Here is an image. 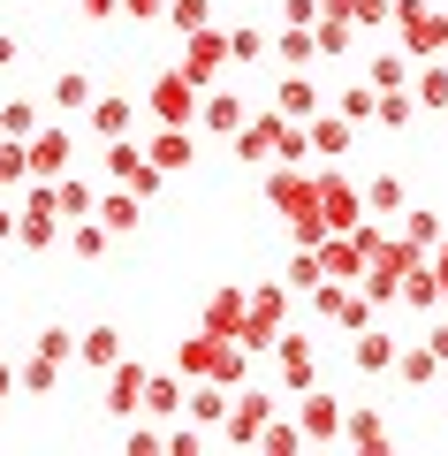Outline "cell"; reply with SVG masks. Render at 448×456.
<instances>
[{
  "label": "cell",
  "mask_w": 448,
  "mask_h": 456,
  "mask_svg": "<svg viewBox=\"0 0 448 456\" xmlns=\"http://www.w3.org/2000/svg\"><path fill=\"white\" fill-rule=\"evenodd\" d=\"M175 365H183V380H221V388H236V380H243V342L198 327V335H183Z\"/></svg>",
  "instance_id": "cell-1"
},
{
  "label": "cell",
  "mask_w": 448,
  "mask_h": 456,
  "mask_svg": "<svg viewBox=\"0 0 448 456\" xmlns=\"http://www.w3.org/2000/svg\"><path fill=\"white\" fill-rule=\"evenodd\" d=\"M403 31V53H411V61H433V53L448 46V16L441 8H426V0H395V16H387Z\"/></svg>",
  "instance_id": "cell-2"
},
{
  "label": "cell",
  "mask_w": 448,
  "mask_h": 456,
  "mask_svg": "<svg viewBox=\"0 0 448 456\" xmlns=\"http://www.w3.org/2000/svg\"><path fill=\"white\" fill-rule=\"evenodd\" d=\"M266 206H281L289 221H320V175H305L297 160H281V167L266 175ZM320 228H327V221H320Z\"/></svg>",
  "instance_id": "cell-3"
},
{
  "label": "cell",
  "mask_w": 448,
  "mask_h": 456,
  "mask_svg": "<svg viewBox=\"0 0 448 456\" xmlns=\"http://www.w3.org/2000/svg\"><path fill=\"white\" fill-rule=\"evenodd\" d=\"M198 99H206V84L175 61V69H160V84H152V99H144V107L160 114V122H175V130H191V122H198Z\"/></svg>",
  "instance_id": "cell-4"
},
{
  "label": "cell",
  "mask_w": 448,
  "mask_h": 456,
  "mask_svg": "<svg viewBox=\"0 0 448 456\" xmlns=\"http://www.w3.org/2000/svg\"><path fill=\"white\" fill-rule=\"evenodd\" d=\"M320 221H327V236L357 228V221H365V191H357L350 175H320Z\"/></svg>",
  "instance_id": "cell-5"
},
{
  "label": "cell",
  "mask_w": 448,
  "mask_h": 456,
  "mask_svg": "<svg viewBox=\"0 0 448 456\" xmlns=\"http://www.w3.org/2000/svg\"><path fill=\"white\" fill-rule=\"evenodd\" d=\"M23 152H31V183H61L69 175V130L61 122H38V130L23 137Z\"/></svg>",
  "instance_id": "cell-6"
},
{
  "label": "cell",
  "mask_w": 448,
  "mask_h": 456,
  "mask_svg": "<svg viewBox=\"0 0 448 456\" xmlns=\"http://www.w3.org/2000/svg\"><path fill=\"white\" fill-rule=\"evenodd\" d=\"M191 46H183V69H191L198 84H213L228 69V31H213V23H198V31H183Z\"/></svg>",
  "instance_id": "cell-7"
},
{
  "label": "cell",
  "mask_w": 448,
  "mask_h": 456,
  "mask_svg": "<svg viewBox=\"0 0 448 456\" xmlns=\"http://www.w3.org/2000/svg\"><path fill=\"white\" fill-rule=\"evenodd\" d=\"M144 380H152V373H144V365H129V358H114V365H107V411H114V419L144 411Z\"/></svg>",
  "instance_id": "cell-8"
},
{
  "label": "cell",
  "mask_w": 448,
  "mask_h": 456,
  "mask_svg": "<svg viewBox=\"0 0 448 456\" xmlns=\"http://www.w3.org/2000/svg\"><path fill=\"white\" fill-rule=\"evenodd\" d=\"M273 358H281V388H312V373H320V358H312V335H273Z\"/></svg>",
  "instance_id": "cell-9"
},
{
  "label": "cell",
  "mask_w": 448,
  "mask_h": 456,
  "mask_svg": "<svg viewBox=\"0 0 448 456\" xmlns=\"http://www.w3.org/2000/svg\"><path fill=\"white\" fill-rule=\"evenodd\" d=\"M206 327L243 342V327H251V289H213V297H206Z\"/></svg>",
  "instance_id": "cell-10"
},
{
  "label": "cell",
  "mask_w": 448,
  "mask_h": 456,
  "mask_svg": "<svg viewBox=\"0 0 448 456\" xmlns=\"http://www.w3.org/2000/svg\"><path fill=\"white\" fill-rule=\"evenodd\" d=\"M273 114H289V122H312V114H320V84H312L305 69H289V77L273 84Z\"/></svg>",
  "instance_id": "cell-11"
},
{
  "label": "cell",
  "mask_w": 448,
  "mask_h": 456,
  "mask_svg": "<svg viewBox=\"0 0 448 456\" xmlns=\"http://www.w3.org/2000/svg\"><path fill=\"white\" fill-rule=\"evenodd\" d=\"M84 114H92V137H129V122H137V99H129V92H99Z\"/></svg>",
  "instance_id": "cell-12"
},
{
  "label": "cell",
  "mask_w": 448,
  "mask_h": 456,
  "mask_svg": "<svg viewBox=\"0 0 448 456\" xmlns=\"http://www.w3.org/2000/svg\"><path fill=\"white\" fill-rule=\"evenodd\" d=\"M350 365H357V373H395V335L357 327V335H350Z\"/></svg>",
  "instance_id": "cell-13"
},
{
  "label": "cell",
  "mask_w": 448,
  "mask_h": 456,
  "mask_svg": "<svg viewBox=\"0 0 448 456\" xmlns=\"http://www.w3.org/2000/svg\"><path fill=\"white\" fill-rule=\"evenodd\" d=\"M297 426H305V441H342V403L312 388V395H305V411H297Z\"/></svg>",
  "instance_id": "cell-14"
},
{
  "label": "cell",
  "mask_w": 448,
  "mask_h": 456,
  "mask_svg": "<svg viewBox=\"0 0 448 456\" xmlns=\"http://www.w3.org/2000/svg\"><path fill=\"white\" fill-rule=\"evenodd\" d=\"M198 122H206L213 137H236V130H243V99H236V92H213V84H206V99H198Z\"/></svg>",
  "instance_id": "cell-15"
},
{
  "label": "cell",
  "mask_w": 448,
  "mask_h": 456,
  "mask_svg": "<svg viewBox=\"0 0 448 456\" xmlns=\"http://www.w3.org/2000/svg\"><path fill=\"white\" fill-rule=\"evenodd\" d=\"M144 160H152V167H167V175H183V167H191V130H175V122H160V137L144 145Z\"/></svg>",
  "instance_id": "cell-16"
},
{
  "label": "cell",
  "mask_w": 448,
  "mask_h": 456,
  "mask_svg": "<svg viewBox=\"0 0 448 456\" xmlns=\"http://www.w3.org/2000/svg\"><path fill=\"white\" fill-rule=\"evenodd\" d=\"M266 419H273V395H236L228 403V441H258Z\"/></svg>",
  "instance_id": "cell-17"
},
{
  "label": "cell",
  "mask_w": 448,
  "mask_h": 456,
  "mask_svg": "<svg viewBox=\"0 0 448 456\" xmlns=\"http://www.w3.org/2000/svg\"><path fill=\"white\" fill-rule=\"evenodd\" d=\"M411 99H418V107H433V114L448 107V61H441V53L411 69Z\"/></svg>",
  "instance_id": "cell-18"
},
{
  "label": "cell",
  "mask_w": 448,
  "mask_h": 456,
  "mask_svg": "<svg viewBox=\"0 0 448 456\" xmlns=\"http://www.w3.org/2000/svg\"><path fill=\"white\" fill-rule=\"evenodd\" d=\"M46 99H53V114H84V107H92L99 92H92V77H84V69H61V77H53V92H46Z\"/></svg>",
  "instance_id": "cell-19"
},
{
  "label": "cell",
  "mask_w": 448,
  "mask_h": 456,
  "mask_svg": "<svg viewBox=\"0 0 448 456\" xmlns=\"http://www.w3.org/2000/svg\"><path fill=\"white\" fill-rule=\"evenodd\" d=\"M77 358H84V365H99V373H107V365L122 358V327H84V335H77Z\"/></svg>",
  "instance_id": "cell-20"
},
{
  "label": "cell",
  "mask_w": 448,
  "mask_h": 456,
  "mask_svg": "<svg viewBox=\"0 0 448 456\" xmlns=\"http://www.w3.org/2000/svg\"><path fill=\"white\" fill-rule=\"evenodd\" d=\"M395 380L403 388H433V380H441V358H433L426 342H418V350H395Z\"/></svg>",
  "instance_id": "cell-21"
},
{
  "label": "cell",
  "mask_w": 448,
  "mask_h": 456,
  "mask_svg": "<svg viewBox=\"0 0 448 456\" xmlns=\"http://www.w3.org/2000/svg\"><path fill=\"white\" fill-rule=\"evenodd\" d=\"M92 206H99V191H92V183H77V175H61V183H53V213H61V228H69V221H84Z\"/></svg>",
  "instance_id": "cell-22"
},
{
  "label": "cell",
  "mask_w": 448,
  "mask_h": 456,
  "mask_svg": "<svg viewBox=\"0 0 448 456\" xmlns=\"http://www.w3.org/2000/svg\"><path fill=\"white\" fill-rule=\"evenodd\" d=\"M92 213H99V221H107V236H129V228H137V198H129V191H122V183H114V191H107V198H99V206H92Z\"/></svg>",
  "instance_id": "cell-23"
},
{
  "label": "cell",
  "mask_w": 448,
  "mask_h": 456,
  "mask_svg": "<svg viewBox=\"0 0 448 456\" xmlns=\"http://www.w3.org/2000/svg\"><path fill=\"white\" fill-rule=\"evenodd\" d=\"M273 53H281L289 69H312V61H320V46H312V23H289V31L273 38Z\"/></svg>",
  "instance_id": "cell-24"
},
{
  "label": "cell",
  "mask_w": 448,
  "mask_h": 456,
  "mask_svg": "<svg viewBox=\"0 0 448 456\" xmlns=\"http://www.w3.org/2000/svg\"><path fill=\"white\" fill-rule=\"evenodd\" d=\"M305 130H312V152H350V122L342 114H312Z\"/></svg>",
  "instance_id": "cell-25"
},
{
  "label": "cell",
  "mask_w": 448,
  "mask_h": 456,
  "mask_svg": "<svg viewBox=\"0 0 448 456\" xmlns=\"http://www.w3.org/2000/svg\"><path fill=\"white\" fill-rule=\"evenodd\" d=\"M411 53H372V92H403V84H411Z\"/></svg>",
  "instance_id": "cell-26"
},
{
  "label": "cell",
  "mask_w": 448,
  "mask_h": 456,
  "mask_svg": "<svg viewBox=\"0 0 448 456\" xmlns=\"http://www.w3.org/2000/svg\"><path fill=\"white\" fill-rule=\"evenodd\" d=\"M183 395H191V388H183L175 373H160V380H144V411H152V419H167V411H183Z\"/></svg>",
  "instance_id": "cell-27"
},
{
  "label": "cell",
  "mask_w": 448,
  "mask_h": 456,
  "mask_svg": "<svg viewBox=\"0 0 448 456\" xmlns=\"http://www.w3.org/2000/svg\"><path fill=\"white\" fill-rule=\"evenodd\" d=\"M160 183H167V167H152V160H144V152H137V167H129V175H122V191H129V198H137V206H144V198H160Z\"/></svg>",
  "instance_id": "cell-28"
},
{
  "label": "cell",
  "mask_w": 448,
  "mask_h": 456,
  "mask_svg": "<svg viewBox=\"0 0 448 456\" xmlns=\"http://www.w3.org/2000/svg\"><path fill=\"white\" fill-rule=\"evenodd\" d=\"M342 441H357V449H387V426L372 419V411H350V419H342Z\"/></svg>",
  "instance_id": "cell-29"
},
{
  "label": "cell",
  "mask_w": 448,
  "mask_h": 456,
  "mask_svg": "<svg viewBox=\"0 0 448 456\" xmlns=\"http://www.w3.org/2000/svg\"><path fill=\"white\" fill-rule=\"evenodd\" d=\"M31 130H38L31 99H0V137H31Z\"/></svg>",
  "instance_id": "cell-30"
},
{
  "label": "cell",
  "mask_w": 448,
  "mask_h": 456,
  "mask_svg": "<svg viewBox=\"0 0 448 456\" xmlns=\"http://www.w3.org/2000/svg\"><path fill=\"white\" fill-rule=\"evenodd\" d=\"M281 281L312 297V289H320V251H312V244H297V259H289V274H281Z\"/></svg>",
  "instance_id": "cell-31"
},
{
  "label": "cell",
  "mask_w": 448,
  "mask_h": 456,
  "mask_svg": "<svg viewBox=\"0 0 448 456\" xmlns=\"http://www.w3.org/2000/svg\"><path fill=\"white\" fill-rule=\"evenodd\" d=\"M372 114H380L387 130H403V122L418 114V99H411V92H380V99H372Z\"/></svg>",
  "instance_id": "cell-32"
},
{
  "label": "cell",
  "mask_w": 448,
  "mask_h": 456,
  "mask_svg": "<svg viewBox=\"0 0 448 456\" xmlns=\"http://www.w3.org/2000/svg\"><path fill=\"white\" fill-rule=\"evenodd\" d=\"M167 23L175 31H198V23H213V0H167Z\"/></svg>",
  "instance_id": "cell-33"
},
{
  "label": "cell",
  "mask_w": 448,
  "mask_h": 456,
  "mask_svg": "<svg viewBox=\"0 0 448 456\" xmlns=\"http://www.w3.org/2000/svg\"><path fill=\"white\" fill-rule=\"evenodd\" d=\"M23 388H31V395H53V388H61V365H53V358H31V365H23Z\"/></svg>",
  "instance_id": "cell-34"
},
{
  "label": "cell",
  "mask_w": 448,
  "mask_h": 456,
  "mask_svg": "<svg viewBox=\"0 0 448 456\" xmlns=\"http://www.w3.org/2000/svg\"><path fill=\"white\" fill-rule=\"evenodd\" d=\"M365 206H372V213H403V183H395V175H372Z\"/></svg>",
  "instance_id": "cell-35"
},
{
  "label": "cell",
  "mask_w": 448,
  "mask_h": 456,
  "mask_svg": "<svg viewBox=\"0 0 448 456\" xmlns=\"http://www.w3.org/2000/svg\"><path fill=\"white\" fill-rule=\"evenodd\" d=\"M387 16H395V0H350V23H357V31H380Z\"/></svg>",
  "instance_id": "cell-36"
},
{
  "label": "cell",
  "mask_w": 448,
  "mask_h": 456,
  "mask_svg": "<svg viewBox=\"0 0 448 456\" xmlns=\"http://www.w3.org/2000/svg\"><path fill=\"white\" fill-rule=\"evenodd\" d=\"M38 358L69 365V358H77V335H69V327H46V335H38Z\"/></svg>",
  "instance_id": "cell-37"
},
{
  "label": "cell",
  "mask_w": 448,
  "mask_h": 456,
  "mask_svg": "<svg viewBox=\"0 0 448 456\" xmlns=\"http://www.w3.org/2000/svg\"><path fill=\"white\" fill-rule=\"evenodd\" d=\"M372 84H350V92H342V122H372Z\"/></svg>",
  "instance_id": "cell-38"
},
{
  "label": "cell",
  "mask_w": 448,
  "mask_h": 456,
  "mask_svg": "<svg viewBox=\"0 0 448 456\" xmlns=\"http://www.w3.org/2000/svg\"><path fill=\"white\" fill-rule=\"evenodd\" d=\"M403 236H411L418 251H433V244H441V221H433V213H411V221H403Z\"/></svg>",
  "instance_id": "cell-39"
},
{
  "label": "cell",
  "mask_w": 448,
  "mask_h": 456,
  "mask_svg": "<svg viewBox=\"0 0 448 456\" xmlns=\"http://www.w3.org/2000/svg\"><path fill=\"white\" fill-rule=\"evenodd\" d=\"M258 53H266L258 31H228V61H258Z\"/></svg>",
  "instance_id": "cell-40"
},
{
  "label": "cell",
  "mask_w": 448,
  "mask_h": 456,
  "mask_svg": "<svg viewBox=\"0 0 448 456\" xmlns=\"http://www.w3.org/2000/svg\"><path fill=\"white\" fill-rule=\"evenodd\" d=\"M167 449H183V456H198V449H206V434H198V426H167Z\"/></svg>",
  "instance_id": "cell-41"
},
{
  "label": "cell",
  "mask_w": 448,
  "mask_h": 456,
  "mask_svg": "<svg viewBox=\"0 0 448 456\" xmlns=\"http://www.w3.org/2000/svg\"><path fill=\"white\" fill-rule=\"evenodd\" d=\"M281 23H320V0H281Z\"/></svg>",
  "instance_id": "cell-42"
},
{
  "label": "cell",
  "mask_w": 448,
  "mask_h": 456,
  "mask_svg": "<svg viewBox=\"0 0 448 456\" xmlns=\"http://www.w3.org/2000/svg\"><path fill=\"white\" fill-rule=\"evenodd\" d=\"M122 16H144V23H152V16H167V0H122Z\"/></svg>",
  "instance_id": "cell-43"
},
{
  "label": "cell",
  "mask_w": 448,
  "mask_h": 456,
  "mask_svg": "<svg viewBox=\"0 0 448 456\" xmlns=\"http://www.w3.org/2000/svg\"><path fill=\"white\" fill-rule=\"evenodd\" d=\"M426 350H433V358L448 365V320H441V327H433V335H426Z\"/></svg>",
  "instance_id": "cell-44"
},
{
  "label": "cell",
  "mask_w": 448,
  "mask_h": 456,
  "mask_svg": "<svg viewBox=\"0 0 448 456\" xmlns=\"http://www.w3.org/2000/svg\"><path fill=\"white\" fill-rule=\"evenodd\" d=\"M84 16H99V23H107V16H122V0H84Z\"/></svg>",
  "instance_id": "cell-45"
},
{
  "label": "cell",
  "mask_w": 448,
  "mask_h": 456,
  "mask_svg": "<svg viewBox=\"0 0 448 456\" xmlns=\"http://www.w3.org/2000/svg\"><path fill=\"white\" fill-rule=\"evenodd\" d=\"M426 266H433V274L448 281V236H441V244H433V259H426Z\"/></svg>",
  "instance_id": "cell-46"
},
{
  "label": "cell",
  "mask_w": 448,
  "mask_h": 456,
  "mask_svg": "<svg viewBox=\"0 0 448 456\" xmlns=\"http://www.w3.org/2000/svg\"><path fill=\"white\" fill-rule=\"evenodd\" d=\"M0 69H16V38L8 31H0Z\"/></svg>",
  "instance_id": "cell-47"
},
{
  "label": "cell",
  "mask_w": 448,
  "mask_h": 456,
  "mask_svg": "<svg viewBox=\"0 0 448 456\" xmlns=\"http://www.w3.org/2000/svg\"><path fill=\"white\" fill-rule=\"evenodd\" d=\"M8 236H16V213H8V206H0V244H8Z\"/></svg>",
  "instance_id": "cell-48"
},
{
  "label": "cell",
  "mask_w": 448,
  "mask_h": 456,
  "mask_svg": "<svg viewBox=\"0 0 448 456\" xmlns=\"http://www.w3.org/2000/svg\"><path fill=\"white\" fill-rule=\"evenodd\" d=\"M8 388H16V373H8V365H0V395H8Z\"/></svg>",
  "instance_id": "cell-49"
},
{
  "label": "cell",
  "mask_w": 448,
  "mask_h": 456,
  "mask_svg": "<svg viewBox=\"0 0 448 456\" xmlns=\"http://www.w3.org/2000/svg\"><path fill=\"white\" fill-rule=\"evenodd\" d=\"M441 305H448V281H441Z\"/></svg>",
  "instance_id": "cell-50"
},
{
  "label": "cell",
  "mask_w": 448,
  "mask_h": 456,
  "mask_svg": "<svg viewBox=\"0 0 448 456\" xmlns=\"http://www.w3.org/2000/svg\"><path fill=\"white\" fill-rule=\"evenodd\" d=\"M441 53H448V46H441Z\"/></svg>",
  "instance_id": "cell-51"
}]
</instances>
